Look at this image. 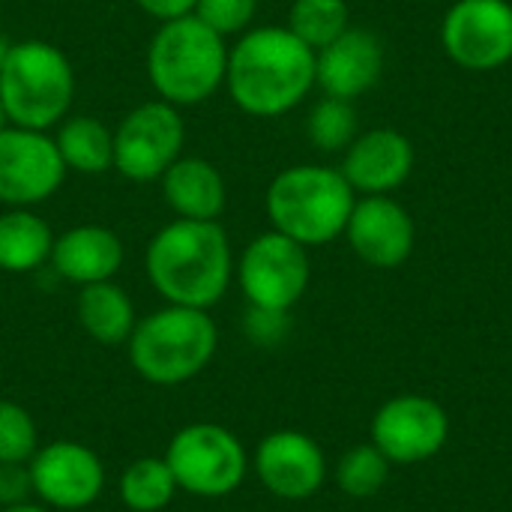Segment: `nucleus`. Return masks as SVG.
Listing matches in <instances>:
<instances>
[{
	"label": "nucleus",
	"mask_w": 512,
	"mask_h": 512,
	"mask_svg": "<svg viewBox=\"0 0 512 512\" xmlns=\"http://www.w3.org/2000/svg\"><path fill=\"white\" fill-rule=\"evenodd\" d=\"M315 87V51L288 27H249L228 48L225 90L249 117H282Z\"/></svg>",
	"instance_id": "f257e3e1"
},
{
	"label": "nucleus",
	"mask_w": 512,
	"mask_h": 512,
	"mask_svg": "<svg viewBox=\"0 0 512 512\" xmlns=\"http://www.w3.org/2000/svg\"><path fill=\"white\" fill-rule=\"evenodd\" d=\"M144 270L165 303L210 312L234 279L231 240L219 222L174 219L147 243Z\"/></svg>",
	"instance_id": "f03ea898"
},
{
	"label": "nucleus",
	"mask_w": 512,
	"mask_h": 512,
	"mask_svg": "<svg viewBox=\"0 0 512 512\" xmlns=\"http://www.w3.org/2000/svg\"><path fill=\"white\" fill-rule=\"evenodd\" d=\"M228 45L195 15L159 24L147 45V78L156 99L189 108L225 87Z\"/></svg>",
	"instance_id": "7ed1b4c3"
},
{
	"label": "nucleus",
	"mask_w": 512,
	"mask_h": 512,
	"mask_svg": "<svg viewBox=\"0 0 512 512\" xmlns=\"http://www.w3.org/2000/svg\"><path fill=\"white\" fill-rule=\"evenodd\" d=\"M357 192L339 168L291 165L273 177L264 207L273 231L297 240L300 246H324L345 234Z\"/></svg>",
	"instance_id": "20e7f679"
},
{
	"label": "nucleus",
	"mask_w": 512,
	"mask_h": 512,
	"mask_svg": "<svg viewBox=\"0 0 512 512\" xmlns=\"http://www.w3.org/2000/svg\"><path fill=\"white\" fill-rule=\"evenodd\" d=\"M126 345L138 378L156 387H177L210 366L219 348V330L207 309L165 303L135 324Z\"/></svg>",
	"instance_id": "39448f33"
},
{
	"label": "nucleus",
	"mask_w": 512,
	"mask_h": 512,
	"mask_svg": "<svg viewBox=\"0 0 512 512\" xmlns=\"http://www.w3.org/2000/svg\"><path fill=\"white\" fill-rule=\"evenodd\" d=\"M75 99V72L69 57L45 42H12L0 66V102L9 126L48 132L69 117Z\"/></svg>",
	"instance_id": "423d86ee"
},
{
	"label": "nucleus",
	"mask_w": 512,
	"mask_h": 512,
	"mask_svg": "<svg viewBox=\"0 0 512 512\" xmlns=\"http://www.w3.org/2000/svg\"><path fill=\"white\" fill-rule=\"evenodd\" d=\"M165 462L180 492L195 498H225L249 474V456L240 438L216 423L183 426L165 450Z\"/></svg>",
	"instance_id": "0eeeda50"
},
{
	"label": "nucleus",
	"mask_w": 512,
	"mask_h": 512,
	"mask_svg": "<svg viewBox=\"0 0 512 512\" xmlns=\"http://www.w3.org/2000/svg\"><path fill=\"white\" fill-rule=\"evenodd\" d=\"M183 144L180 108L162 99L141 102L114 129V168L132 183H153L183 156Z\"/></svg>",
	"instance_id": "6e6552de"
},
{
	"label": "nucleus",
	"mask_w": 512,
	"mask_h": 512,
	"mask_svg": "<svg viewBox=\"0 0 512 512\" xmlns=\"http://www.w3.org/2000/svg\"><path fill=\"white\" fill-rule=\"evenodd\" d=\"M309 252L297 240L264 231L240 255L237 279L249 306L291 312L309 288Z\"/></svg>",
	"instance_id": "1a4fd4ad"
},
{
	"label": "nucleus",
	"mask_w": 512,
	"mask_h": 512,
	"mask_svg": "<svg viewBox=\"0 0 512 512\" xmlns=\"http://www.w3.org/2000/svg\"><path fill=\"white\" fill-rule=\"evenodd\" d=\"M447 57L468 72H492L512 60L510 0H456L441 24Z\"/></svg>",
	"instance_id": "9d476101"
},
{
	"label": "nucleus",
	"mask_w": 512,
	"mask_h": 512,
	"mask_svg": "<svg viewBox=\"0 0 512 512\" xmlns=\"http://www.w3.org/2000/svg\"><path fill=\"white\" fill-rule=\"evenodd\" d=\"M66 165L48 132L6 126L0 129V204L36 207L57 195Z\"/></svg>",
	"instance_id": "9b49d317"
},
{
	"label": "nucleus",
	"mask_w": 512,
	"mask_h": 512,
	"mask_svg": "<svg viewBox=\"0 0 512 512\" xmlns=\"http://www.w3.org/2000/svg\"><path fill=\"white\" fill-rule=\"evenodd\" d=\"M447 438L450 417L429 396H396L372 420V444L396 465H417L438 456Z\"/></svg>",
	"instance_id": "f8f14e48"
},
{
	"label": "nucleus",
	"mask_w": 512,
	"mask_h": 512,
	"mask_svg": "<svg viewBox=\"0 0 512 512\" xmlns=\"http://www.w3.org/2000/svg\"><path fill=\"white\" fill-rule=\"evenodd\" d=\"M33 495L48 510H84L105 489L102 459L81 441H51L27 462Z\"/></svg>",
	"instance_id": "ddd939ff"
},
{
	"label": "nucleus",
	"mask_w": 512,
	"mask_h": 512,
	"mask_svg": "<svg viewBox=\"0 0 512 512\" xmlns=\"http://www.w3.org/2000/svg\"><path fill=\"white\" fill-rule=\"evenodd\" d=\"M345 237L363 264L375 270H393L411 258L417 243V225L396 198L363 195L360 201H354Z\"/></svg>",
	"instance_id": "4468645a"
},
{
	"label": "nucleus",
	"mask_w": 512,
	"mask_h": 512,
	"mask_svg": "<svg viewBox=\"0 0 512 512\" xmlns=\"http://www.w3.org/2000/svg\"><path fill=\"white\" fill-rule=\"evenodd\" d=\"M252 468L264 489L282 501H306L327 480L324 450L303 432H273L267 435L252 459Z\"/></svg>",
	"instance_id": "2eb2a0df"
},
{
	"label": "nucleus",
	"mask_w": 512,
	"mask_h": 512,
	"mask_svg": "<svg viewBox=\"0 0 512 512\" xmlns=\"http://www.w3.org/2000/svg\"><path fill=\"white\" fill-rule=\"evenodd\" d=\"M384 72V45L363 27H348L339 39L315 51V87L324 96L354 102L369 93Z\"/></svg>",
	"instance_id": "dca6fc26"
},
{
	"label": "nucleus",
	"mask_w": 512,
	"mask_h": 512,
	"mask_svg": "<svg viewBox=\"0 0 512 512\" xmlns=\"http://www.w3.org/2000/svg\"><path fill=\"white\" fill-rule=\"evenodd\" d=\"M345 180L363 195H390L414 171V144L396 129H372L357 135L342 159Z\"/></svg>",
	"instance_id": "f3484780"
},
{
	"label": "nucleus",
	"mask_w": 512,
	"mask_h": 512,
	"mask_svg": "<svg viewBox=\"0 0 512 512\" xmlns=\"http://www.w3.org/2000/svg\"><path fill=\"white\" fill-rule=\"evenodd\" d=\"M123 240L105 225H75L54 237L51 267L63 282L78 288L108 282L123 267Z\"/></svg>",
	"instance_id": "a211bd4d"
},
{
	"label": "nucleus",
	"mask_w": 512,
	"mask_h": 512,
	"mask_svg": "<svg viewBox=\"0 0 512 512\" xmlns=\"http://www.w3.org/2000/svg\"><path fill=\"white\" fill-rule=\"evenodd\" d=\"M162 198L177 219L219 222L228 204V189L219 168L204 156H180L162 177Z\"/></svg>",
	"instance_id": "6ab92c4d"
},
{
	"label": "nucleus",
	"mask_w": 512,
	"mask_h": 512,
	"mask_svg": "<svg viewBox=\"0 0 512 512\" xmlns=\"http://www.w3.org/2000/svg\"><path fill=\"white\" fill-rule=\"evenodd\" d=\"M75 312H78L81 330L93 342L108 345V348L126 345L132 330H135V324H138L132 297L120 285H114V279L96 282V285H84L78 291Z\"/></svg>",
	"instance_id": "aec40b11"
},
{
	"label": "nucleus",
	"mask_w": 512,
	"mask_h": 512,
	"mask_svg": "<svg viewBox=\"0 0 512 512\" xmlns=\"http://www.w3.org/2000/svg\"><path fill=\"white\" fill-rule=\"evenodd\" d=\"M54 231L30 207H9L0 213V270L33 273L51 261Z\"/></svg>",
	"instance_id": "412c9836"
},
{
	"label": "nucleus",
	"mask_w": 512,
	"mask_h": 512,
	"mask_svg": "<svg viewBox=\"0 0 512 512\" xmlns=\"http://www.w3.org/2000/svg\"><path fill=\"white\" fill-rule=\"evenodd\" d=\"M54 144L60 150L66 171L93 177L114 168V132L96 117L87 114L66 117L57 126Z\"/></svg>",
	"instance_id": "4be33fe9"
},
{
	"label": "nucleus",
	"mask_w": 512,
	"mask_h": 512,
	"mask_svg": "<svg viewBox=\"0 0 512 512\" xmlns=\"http://www.w3.org/2000/svg\"><path fill=\"white\" fill-rule=\"evenodd\" d=\"M177 492L180 489H177V480H174L165 456L162 459H156V456L135 459L120 477V501L132 512L165 510Z\"/></svg>",
	"instance_id": "5701e85b"
},
{
	"label": "nucleus",
	"mask_w": 512,
	"mask_h": 512,
	"mask_svg": "<svg viewBox=\"0 0 512 512\" xmlns=\"http://www.w3.org/2000/svg\"><path fill=\"white\" fill-rule=\"evenodd\" d=\"M285 27L312 51H321L351 27L348 0H294Z\"/></svg>",
	"instance_id": "b1692460"
},
{
	"label": "nucleus",
	"mask_w": 512,
	"mask_h": 512,
	"mask_svg": "<svg viewBox=\"0 0 512 512\" xmlns=\"http://www.w3.org/2000/svg\"><path fill=\"white\" fill-rule=\"evenodd\" d=\"M390 459L375 444H360L348 450L336 465V483L348 498H372L390 480Z\"/></svg>",
	"instance_id": "393cba45"
},
{
	"label": "nucleus",
	"mask_w": 512,
	"mask_h": 512,
	"mask_svg": "<svg viewBox=\"0 0 512 512\" xmlns=\"http://www.w3.org/2000/svg\"><path fill=\"white\" fill-rule=\"evenodd\" d=\"M306 135L309 141L324 153L348 150V144L357 138V111L345 99L324 96L312 105L306 117Z\"/></svg>",
	"instance_id": "a878e982"
},
{
	"label": "nucleus",
	"mask_w": 512,
	"mask_h": 512,
	"mask_svg": "<svg viewBox=\"0 0 512 512\" xmlns=\"http://www.w3.org/2000/svg\"><path fill=\"white\" fill-rule=\"evenodd\" d=\"M39 450V429L18 402L0 399V462H30Z\"/></svg>",
	"instance_id": "bb28decb"
},
{
	"label": "nucleus",
	"mask_w": 512,
	"mask_h": 512,
	"mask_svg": "<svg viewBox=\"0 0 512 512\" xmlns=\"http://www.w3.org/2000/svg\"><path fill=\"white\" fill-rule=\"evenodd\" d=\"M192 15L228 39V36H240L252 27V21L258 15V0H198Z\"/></svg>",
	"instance_id": "cd10ccee"
},
{
	"label": "nucleus",
	"mask_w": 512,
	"mask_h": 512,
	"mask_svg": "<svg viewBox=\"0 0 512 512\" xmlns=\"http://www.w3.org/2000/svg\"><path fill=\"white\" fill-rule=\"evenodd\" d=\"M243 330L249 336L252 345L258 348H276L285 342L288 330H291V315L282 309H261V306H249L246 318H243Z\"/></svg>",
	"instance_id": "c85d7f7f"
},
{
	"label": "nucleus",
	"mask_w": 512,
	"mask_h": 512,
	"mask_svg": "<svg viewBox=\"0 0 512 512\" xmlns=\"http://www.w3.org/2000/svg\"><path fill=\"white\" fill-rule=\"evenodd\" d=\"M33 498V480L27 462H0V510Z\"/></svg>",
	"instance_id": "c756f323"
},
{
	"label": "nucleus",
	"mask_w": 512,
	"mask_h": 512,
	"mask_svg": "<svg viewBox=\"0 0 512 512\" xmlns=\"http://www.w3.org/2000/svg\"><path fill=\"white\" fill-rule=\"evenodd\" d=\"M195 3L198 0H135V6L141 12H147L150 18H156L159 24L192 15L195 12Z\"/></svg>",
	"instance_id": "7c9ffc66"
},
{
	"label": "nucleus",
	"mask_w": 512,
	"mask_h": 512,
	"mask_svg": "<svg viewBox=\"0 0 512 512\" xmlns=\"http://www.w3.org/2000/svg\"><path fill=\"white\" fill-rule=\"evenodd\" d=\"M0 512H51L45 504H33V501H24V504H15V507H3Z\"/></svg>",
	"instance_id": "2f4dec72"
},
{
	"label": "nucleus",
	"mask_w": 512,
	"mask_h": 512,
	"mask_svg": "<svg viewBox=\"0 0 512 512\" xmlns=\"http://www.w3.org/2000/svg\"><path fill=\"white\" fill-rule=\"evenodd\" d=\"M9 48H12V42L0 33V66H3V60H6V54H9Z\"/></svg>",
	"instance_id": "473e14b6"
},
{
	"label": "nucleus",
	"mask_w": 512,
	"mask_h": 512,
	"mask_svg": "<svg viewBox=\"0 0 512 512\" xmlns=\"http://www.w3.org/2000/svg\"><path fill=\"white\" fill-rule=\"evenodd\" d=\"M9 126V120H6V111H3V102H0V129H6Z\"/></svg>",
	"instance_id": "72a5a7b5"
}]
</instances>
